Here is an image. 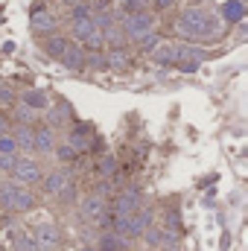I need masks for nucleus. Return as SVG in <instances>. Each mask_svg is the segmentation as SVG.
<instances>
[{
  "label": "nucleus",
  "mask_w": 248,
  "mask_h": 251,
  "mask_svg": "<svg viewBox=\"0 0 248 251\" xmlns=\"http://www.w3.org/2000/svg\"><path fill=\"white\" fill-rule=\"evenodd\" d=\"M175 32L187 41H201V38H216L222 32V18L210 9H187L175 24Z\"/></svg>",
  "instance_id": "1"
},
{
  "label": "nucleus",
  "mask_w": 248,
  "mask_h": 251,
  "mask_svg": "<svg viewBox=\"0 0 248 251\" xmlns=\"http://www.w3.org/2000/svg\"><path fill=\"white\" fill-rule=\"evenodd\" d=\"M120 26H123V32H125V41H137L140 35H146V32L155 29V18L146 9L143 12H128V15H123Z\"/></svg>",
  "instance_id": "2"
},
{
  "label": "nucleus",
  "mask_w": 248,
  "mask_h": 251,
  "mask_svg": "<svg viewBox=\"0 0 248 251\" xmlns=\"http://www.w3.org/2000/svg\"><path fill=\"white\" fill-rule=\"evenodd\" d=\"M0 199H3V204L9 210H29L35 204V196L29 190L18 187V184H6V187L0 190Z\"/></svg>",
  "instance_id": "3"
},
{
  "label": "nucleus",
  "mask_w": 248,
  "mask_h": 251,
  "mask_svg": "<svg viewBox=\"0 0 248 251\" xmlns=\"http://www.w3.org/2000/svg\"><path fill=\"white\" fill-rule=\"evenodd\" d=\"M12 176H15L18 184H35V181L41 178V167H38V161H32V158H15Z\"/></svg>",
  "instance_id": "4"
},
{
  "label": "nucleus",
  "mask_w": 248,
  "mask_h": 251,
  "mask_svg": "<svg viewBox=\"0 0 248 251\" xmlns=\"http://www.w3.org/2000/svg\"><path fill=\"white\" fill-rule=\"evenodd\" d=\"M59 243H62V234H59V228L53 222H41L35 228V246H38V251H53Z\"/></svg>",
  "instance_id": "5"
},
{
  "label": "nucleus",
  "mask_w": 248,
  "mask_h": 251,
  "mask_svg": "<svg viewBox=\"0 0 248 251\" xmlns=\"http://www.w3.org/2000/svg\"><path fill=\"white\" fill-rule=\"evenodd\" d=\"M29 24H32V29H35V32H41V35H53V32L59 29V18H56L53 12H47V9L32 12Z\"/></svg>",
  "instance_id": "6"
},
{
  "label": "nucleus",
  "mask_w": 248,
  "mask_h": 251,
  "mask_svg": "<svg viewBox=\"0 0 248 251\" xmlns=\"http://www.w3.org/2000/svg\"><path fill=\"white\" fill-rule=\"evenodd\" d=\"M140 210V193L137 190H125L117 196V201H114V213H120V216H131V213H137Z\"/></svg>",
  "instance_id": "7"
},
{
  "label": "nucleus",
  "mask_w": 248,
  "mask_h": 251,
  "mask_svg": "<svg viewBox=\"0 0 248 251\" xmlns=\"http://www.w3.org/2000/svg\"><path fill=\"white\" fill-rule=\"evenodd\" d=\"M59 62H62L67 70H82V67L88 64V59H85V50H82L79 44H67Z\"/></svg>",
  "instance_id": "8"
},
{
  "label": "nucleus",
  "mask_w": 248,
  "mask_h": 251,
  "mask_svg": "<svg viewBox=\"0 0 248 251\" xmlns=\"http://www.w3.org/2000/svg\"><path fill=\"white\" fill-rule=\"evenodd\" d=\"M32 149H38V152H53L56 149V134H53L50 126L32 131Z\"/></svg>",
  "instance_id": "9"
},
{
  "label": "nucleus",
  "mask_w": 248,
  "mask_h": 251,
  "mask_svg": "<svg viewBox=\"0 0 248 251\" xmlns=\"http://www.w3.org/2000/svg\"><path fill=\"white\" fill-rule=\"evenodd\" d=\"M152 222V213L149 210H137L128 216V228H125V237H140L146 231V225Z\"/></svg>",
  "instance_id": "10"
},
{
  "label": "nucleus",
  "mask_w": 248,
  "mask_h": 251,
  "mask_svg": "<svg viewBox=\"0 0 248 251\" xmlns=\"http://www.w3.org/2000/svg\"><path fill=\"white\" fill-rule=\"evenodd\" d=\"M67 184H70V176H67L64 170H56V173H50V176L44 178V190H47L50 196H59Z\"/></svg>",
  "instance_id": "11"
},
{
  "label": "nucleus",
  "mask_w": 248,
  "mask_h": 251,
  "mask_svg": "<svg viewBox=\"0 0 248 251\" xmlns=\"http://www.w3.org/2000/svg\"><path fill=\"white\" fill-rule=\"evenodd\" d=\"M102 41L108 44V47H125V32L120 24H111V26H105L102 29Z\"/></svg>",
  "instance_id": "12"
},
{
  "label": "nucleus",
  "mask_w": 248,
  "mask_h": 251,
  "mask_svg": "<svg viewBox=\"0 0 248 251\" xmlns=\"http://www.w3.org/2000/svg\"><path fill=\"white\" fill-rule=\"evenodd\" d=\"M102 210H105L102 196H88V199L82 201V213H85V219H99Z\"/></svg>",
  "instance_id": "13"
},
{
  "label": "nucleus",
  "mask_w": 248,
  "mask_h": 251,
  "mask_svg": "<svg viewBox=\"0 0 248 251\" xmlns=\"http://www.w3.org/2000/svg\"><path fill=\"white\" fill-rule=\"evenodd\" d=\"M67 44H70V41H67L64 35H56V32H53V35L44 41V53H47L50 59H62V53H64Z\"/></svg>",
  "instance_id": "14"
},
{
  "label": "nucleus",
  "mask_w": 248,
  "mask_h": 251,
  "mask_svg": "<svg viewBox=\"0 0 248 251\" xmlns=\"http://www.w3.org/2000/svg\"><path fill=\"white\" fill-rule=\"evenodd\" d=\"M152 62L155 64H175V44H158L152 50Z\"/></svg>",
  "instance_id": "15"
},
{
  "label": "nucleus",
  "mask_w": 248,
  "mask_h": 251,
  "mask_svg": "<svg viewBox=\"0 0 248 251\" xmlns=\"http://www.w3.org/2000/svg\"><path fill=\"white\" fill-rule=\"evenodd\" d=\"M128 62H131V59H128V50H125V47H111L108 56H105V64H108V67H117V70H123Z\"/></svg>",
  "instance_id": "16"
},
{
  "label": "nucleus",
  "mask_w": 248,
  "mask_h": 251,
  "mask_svg": "<svg viewBox=\"0 0 248 251\" xmlns=\"http://www.w3.org/2000/svg\"><path fill=\"white\" fill-rule=\"evenodd\" d=\"M24 105L32 108V111H44L47 108V94L44 91H26L24 94Z\"/></svg>",
  "instance_id": "17"
},
{
  "label": "nucleus",
  "mask_w": 248,
  "mask_h": 251,
  "mask_svg": "<svg viewBox=\"0 0 248 251\" xmlns=\"http://www.w3.org/2000/svg\"><path fill=\"white\" fill-rule=\"evenodd\" d=\"M99 251H125V240L117 237L114 231H108V234L99 237Z\"/></svg>",
  "instance_id": "18"
},
{
  "label": "nucleus",
  "mask_w": 248,
  "mask_h": 251,
  "mask_svg": "<svg viewBox=\"0 0 248 251\" xmlns=\"http://www.w3.org/2000/svg\"><path fill=\"white\" fill-rule=\"evenodd\" d=\"M243 15H246V6H243L240 0L222 3V18H225V21H243Z\"/></svg>",
  "instance_id": "19"
},
{
  "label": "nucleus",
  "mask_w": 248,
  "mask_h": 251,
  "mask_svg": "<svg viewBox=\"0 0 248 251\" xmlns=\"http://www.w3.org/2000/svg\"><path fill=\"white\" fill-rule=\"evenodd\" d=\"M32 131H35V128H29V126H24V123L12 131V137H15L18 149H32Z\"/></svg>",
  "instance_id": "20"
},
{
  "label": "nucleus",
  "mask_w": 248,
  "mask_h": 251,
  "mask_svg": "<svg viewBox=\"0 0 248 251\" xmlns=\"http://www.w3.org/2000/svg\"><path fill=\"white\" fill-rule=\"evenodd\" d=\"M70 146H73L76 152H85V149H88V126H79V128L70 134Z\"/></svg>",
  "instance_id": "21"
},
{
  "label": "nucleus",
  "mask_w": 248,
  "mask_h": 251,
  "mask_svg": "<svg viewBox=\"0 0 248 251\" xmlns=\"http://www.w3.org/2000/svg\"><path fill=\"white\" fill-rule=\"evenodd\" d=\"M137 44H140V50H146V53H152V50H155V47L161 44V35H158V32L152 29V32H146V35H140V38H137Z\"/></svg>",
  "instance_id": "22"
},
{
  "label": "nucleus",
  "mask_w": 248,
  "mask_h": 251,
  "mask_svg": "<svg viewBox=\"0 0 248 251\" xmlns=\"http://www.w3.org/2000/svg\"><path fill=\"white\" fill-rule=\"evenodd\" d=\"M0 155H18V143L12 134H0Z\"/></svg>",
  "instance_id": "23"
},
{
  "label": "nucleus",
  "mask_w": 248,
  "mask_h": 251,
  "mask_svg": "<svg viewBox=\"0 0 248 251\" xmlns=\"http://www.w3.org/2000/svg\"><path fill=\"white\" fill-rule=\"evenodd\" d=\"M67 117H70V105H67V102H59V105L50 111V120H53V123H64Z\"/></svg>",
  "instance_id": "24"
},
{
  "label": "nucleus",
  "mask_w": 248,
  "mask_h": 251,
  "mask_svg": "<svg viewBox=\"0 0 248 251\" xmlns=\"http://www.w3.org/2000/svg\"><path fill=\"white\" fill-rule=\"evenodd\" d=\"M56 155H59V161H64V164H67V161H73V158H76V149H73L70 143H64V146H59V149H56Z\"/></svg>",
  "instance_id": "25"
},
{
  "label": "nucleus",
  "mask_w": 248,
  "mask_h": 251,
  "mask_svg": "<svg viewBox=\"0 0 248 251\" xmlns=\"http://www.w3.org/2000/svg\"><path fill=\"white\" fill-rule=\"evenodd\" d=\"M120 3H123L125 15H128V12H143V9H146V0H120Z\"/></svg>",
  "instance_id": "26"
},
{
  "label": "nucleus",
  "mask_w": 248,
  "mask_h": 251,
  "mask_svg": "<svg viewBox=\"0 0 248 251\" xmlns=\"http://www.w3.org/2000/svg\"><path fill=\"white\" fill-rule=\"evenodd\" d=\"M114 167H117V161H114L111 155H102V161H99V173L108 176V173H114Z\"/></svg>",
  "instance_id": "27"
},
{
  "label": "nucleus",
  "mask_w": 248,
  "mask_h": 251,
  "mask_svg": "<svg viewBox=\"0 0 248 251\" xmlns=\"http://www.w3.org/2000/svg\"><path fill=\"white\" fill-rule=\"evenodd\" d=\"M15 114H18V120L24 126L32 123V108H26V105H21V108H15Z\"/></svg>",
  "instance_id": "28"
},
{
  "label": "nucleus",
  "mask_w": 248,
  "mask_h": 251,
  "mask_svg": "<svg viewBox=\"0 0 248 251\" xmlns=\"http://www.w3.org/2000/svg\"><path fill=\"white\" fill-rule=\"evenodd\" d=\"M15 158H18V155H0V173H12Z\"/></svg>",
  "instance_id": "29"
},
{
  "label": "nucleus",
  "mask_w": 248,
  "mask_h": 251,
  "mask_svg": "<svg viewBox=\"0 0 248 251\" xmlns=\"http://www.w3.org/2000/svg\"><path fill=\"white\" fill-rule=\"evenodd\" d=\"M143 234H146V240H149L152 246H158V243H161V231H158V228H152V225H146V231H143Z\"/></svg>",
  "instance_id": "30"
},
{
  "label": "nucleus",
  "mask_w": 248,
  "mask_h": 251,
  "mask_svg": "<svg viewBox=\"0 0 248 251\" xmlns=\"http://www.w3.org/2000/svg\"><path fill=\"white\" fill-rule=\"evenodd\" d=\"M0 100H3V102H12L15 97H12V91H9V88H0Z\"/></svg>",
  "instance_id": "31"
},
{
  "label": "nucleus",
  "mask_w": 248,
  "mask_h": 251,
  "mask_svg": "<svg viewBox=\"0 0 248 251\" xmlns=\"http://www.w3.org/2000/svg\"><path fill=\"white\" fill-rule=\"evenodd\" d=\"M175 0H155V9H170Z\"/></svg>",
  "instance_id": "32"
},
{
  "label": "nucleus",
  "mask_w": 248,
  "mask_h": 251,
  "mask_svg": "<svg viewBox=\"0 0 248 251\" xmlns=\"http://www.w3.org/2000/svg\"><path fill=\"white\" fill-rule=\"evenodd\" d=\"M0 134H9V123H6V117L0 114Z\"/></svg>",
  "instance_id": "33"
},
{
  "label": "nucleus",
  "mask_w": 248,
  "mask_h": 251,
  "mask_svg": "<svg viewBox=\"0 0 248 251\" xmlns=\"http://www.w3.org/2000/svg\"><path fill=\"white\" fill-rule=\"evenodd\" d=\"M64 6H76V3H85V0H62Z\"/></svg>",
  "instance_id": "34"
},
{
  "label": "nucleus",
  "mask_w": 248,
  "mask_h": 251,
  "mask_svg": "<svg viewBox=\"0 0 248 251\" xmlns=\"http://www.w3.org/2000/svg\"><path fill=\"white\" fill-rule=\"evenodd\" d=\"M6 187V181H3V173H0V190Z\"/></svg>",
  "instance_id": "35"
},
{
  "label": "nucleus",
  "mask_w": 248,
  "mask_h": 251,
  "mask_svg": "<svg viewBox=\"0 0 248 251\" xmlns=\"http://www.w3.org/2000/svg\"><path fill=\"white\" fill-rule=\"evenodd\" d=\"M164 251H178V249H164Z\"/></svg>",
  "instance_id": "36"
},
{
  "label": "nucleus",
  "mask_w": 248,
  "mask_h": 251,
  "mask_svg": "<svg viewBox=\"0 0 248 251\" xmlns=\"http://www.w3.org/2000/svg\"><path fill=\"white\" fill-rule=\"evenodd\" d=\"M82 251H94V249H82Z\"/></svg>",
  "instance_id": "37"
}]
</instances>
